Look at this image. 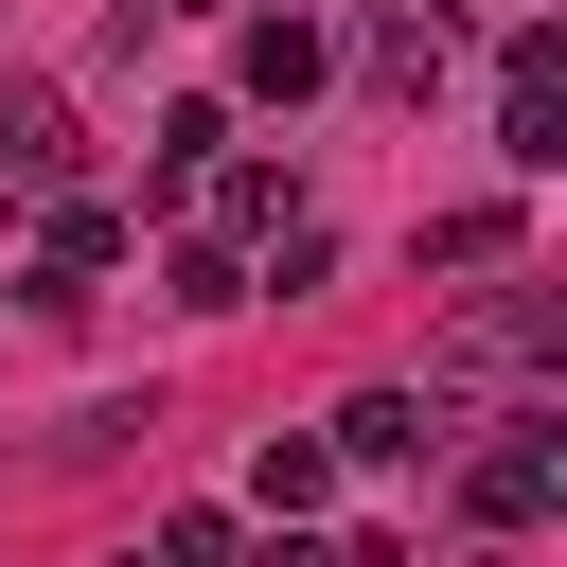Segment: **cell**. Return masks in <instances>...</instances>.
<instances>
[{
    "label": "cell",
    "instance_id": "8",
    "mask_svg": "<svg viewBox=\"0 0 567 567\" xmlns=\"http://www.w3.org/2000/svg\"><path fill=\"white\" fill-rule=\"evenodd\" d=\"M71 159H89L71 106H53V89H0V177H18V195H71Z\"/></svg>",
    "mask_w": 567,
    "mask_h": 567
},
{
    "label": "cell",
    "instance_id": "2",
    "mask_svg": "<svg viewBox=\"0 0 567 567\" xmlns=\"http://www.w3.org/2000/svg\"><path fill=\"white\" fill-rule=\"evenodd\" d=\"M478 425H496V443H478V461H461V514H478V532H496V549H514V532H532V514H549V496H567V408H549V390H532V408H478Z\"/></svg>",
    "mask_w": 567,
    "mask_h": 567
},
{
    "label": "cell",
    "instance_id": "16",
    "mask_svg": "<svg viewBox=\"0 0 567 567\" xmlns=\"http://www.w3.org/2000/svg\"><path fill=\"white\" fill-rule=\"evenodd\" d=\"M142 18H230V0H142Z\"/></svg>",
    "mask_w": 567,
    "mask_h": 567
},
{
    "label": "cell",
    "instance_id": "13",
    "mask_svg": "<svg viewBox=\"0 0 567 567\" xmlns=\"http://www.w3.org/2000/svg\"><path fill=\"white\" fill-rule=\"evenodd\" d=\"M195 195H213V230H230V248H248V230H266V213H284V177H266V159H213V177H195Z\"/></svg>",
    "mask_w": 567,
    "mask_h": 567
},
{
    "label": "cell",
    "instance_id": "7",
    "mask_svg": "<svg viewBox=\"0 0 567 567\" xmlns=\"http://www.w3.org/2000/svg\"><path fill=\"white\" fill-rule=\"evenodd\" d=\"M319 443H337V461H372V478H390V461H425V443H443V408H425V390H354V408H337V425H319Z\"/></svg>",
    "mask_w": 567,
    "mask_h": 567
},
{
    "label": "cell",
    "instance_id": "11",
    "mask_svg": "<svg viewBox=\"0 0 567 567\" xmlns=\"http://www.w3.org/2000/svg\"><path fill=\"white\" fill-rule=\"evenodd\" d=\"M213 159H230V106H159V195H195Z\"/></svg>",
    "mask_w": 567,
    "mask_h": 567
},
{
    "label": "cell",
    "instance_id": "4",
    "mask_svg": "<svg viewBox=\"0 0 567 567\" xmlns=\"http://www.w3.org/2000/svg\"><path fill=\"white\" fill-rule=\"evenodd\" d=\"M106 266H124V213H106V195H53V230H35V266H18V301H35V319H71Z\"/></svg>",
    "mask_w": 567,
    "mask_h": 567
},
{
    "label": "cell",
    "instance_id": "9",
    "mask_svg": "<svg viewBox=\"0 0 567 567\" xmlns=\"http://www.w3.org/2000/svg\"><path fill=\"white\" fill-rule=\"evenodd\" d=\"M514 248H532V213H514V195H461V213H425V266H461V284H496Z\"/></svg>",
    "mask_w": 567,
    "mask_h": 567
},
{
    "label": "cell",
    "instance_id": "10",
    "mask_svg": "<svg viewBox=\"0 0 567 567\" xmlns=\"http://www.w3.org/2000/svg\"><path fill=\"white\" fill-rule=\"evenodd\" d=\"M159 284H177V319H230V301H266L230 230H177V248H159Z\"/></svg>",
    "mask_w": 567,
    "mask_h": 567
},
{
    "label": "cell",
    "instance_id": "6",
    "mask_svg": "<svg viewBox=\"0 0 567 567\" xmlns=\"http://www.w3.org/2000/svg\"><path fill=\"white\" fill-rule=\"evenodd\" d=\"M230 71H248V106H301V89H337V35H319V18H248Z\"/></svg>",
    "mask_w": 567,
    "mask_h": 567
},
{
    "label": "cell",
    "instance_id": "15",
    "mask_svg": "<svg viewBox=\"0 0 567 567\" xmlns=\"http://www.w3.org/2000/svg\"><path fill=\"white\" fill-rule=\"evenodd\" d=\"M248 567H337V549H319L301 514H266V549H248Z\"/></svg>",
    "mask_w": 567,
    "mask_h": 567
},
{
    "label": "cell",
    "instance_id": "1",
    "mask_svg": "<svg viewBox=\"0 0 567 567\" xmlns=\"http://www.w3.org/2000/svg\"><path fill=\"white\" fill-rule=\"evenodd\" d=\"M532 390H549V284H478L425 337V408L461 425V408H532Z\"/></svg>",
    "mask_w": 567,
    "mask_h": 567
},
{
    "label": "cell",
    "instance_id": "14",
    "mask_svg": "<svg viewBox=\"0 0 567 567\" xmlns=\"http://www.w3.org/2000/svg\"><path fill=\"white\" fill-rule=\"evenodd\" d=\"M142 567H248V532H230V514H159V532H142Z\"/></svg>",
    "mask_w": 567,
    "mask_h": 567
},
{
    "label": "cell",
    "instance_id": "12",
    "mask_svg": "<svg viewBox=\"0 0 567 567\" xmlns=\"http://www.w3.org/2000/svg\"><path fill=\"white\" fill-rule=\"evenodd\" d=\"M248 496H266V514H319V496H337V443H266Z\"/></svg>",
    "mask_w": 567,
    "mask_h": 567
},
{
    "label": "cell",
    "instance_id": "5",
    "mask_svg": "<svg viewBox=\"0 0 567 567\" xmlns=\"http://www.w3.org/2000/svg\"><path fill=\"white\" fill-rule=\"evenodd\" d=\"M354 71H372V89H390V106H425V89H443V71H461V18H443V0H390V18H372V35H354Z\"/></svg>",
    "mask_w": 567,
    "mask_h": 567
},
{
    "label": "cell",
    "instance_id": "3",
    "mask_svg": "<svg viewBox=\"0 0 567 567\" xmlns=\"http://www.w3.org/2000/svg\"><path fill=\"white\" fill-rule=\"evenodd\" d=\"M514 89H496V159L514 177H567V35L549 18H514V53H496Z\"/></svg>",
    "mask_w": 567,
    "mask_h": 567
}]
</instances>
